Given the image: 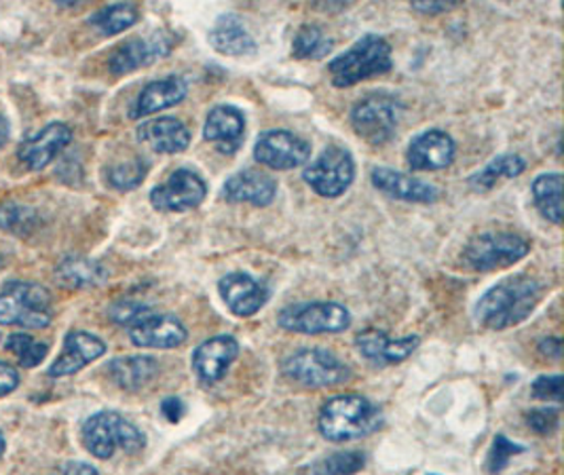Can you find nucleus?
I'll return each mask as SVG.
<instances>
[{
  "label": "nucleus",
  "mask_w": 564,
  "mask_h": 475,
  "mask_svg": "<svg viewBox=\"0 0 564 475\" xmlns=\"http://www.w3.org/2000/svg\"><path fill=\"white\" fill-rule=\"evenodd\" d=\"M543 296L535 277H508L492 285L476 304V320L488 330H508L531 317Z\"/></svg>",
  "instance_id": "obj_1"
},
{
  "label": "nucleus",
  "mask_w": 564,
  "mask_h": 475,
  "mask_svg": "<svg viewBox=\"0 0 564 475\" xmlns=\"http://www.w3.org/2000/svg\"><path fill=\"white\" fill-rule=\"evenodd\" d=\"M381 425H383V414L379 406L356 393L336 396L333 400L326 401L317 419L319 433L328 442H336V444L368 438L375 431H379Z\"/></svg>",
  "instance_id": "obj_2"
},
{
  "label": "nucleus",
  "mask_w": 564,
  "mask_h": 475,
  "mask_svg": "<svg viewBox=\"0 0 564 475\" xmlns=\"http://www.w3.org/2000/svg\"><path fill=\"white\" fill-rule=\"evenodd\" d=\"M391 45L383 36L366 34L361 36L354 47L345 51L343 55L334 57L328 64L333 76L334 87L345 89L354 87L356 83L387 75L391 71Z\"/></svg>",
  "instance_id": "obj_3"
},
{
  "label": "nucleus",
  "mask_w": 564,
  "mask_h": 475,
  "mask_svg": "<svg viewBox=\"0 0 564 475\" xmlns=\"http://www.w3.org/2000/svg\"><path fill=\"white\" fill-rule=\"evenodd\" d=\"M83 444L96 458L108 461L119 449L128 454L144 451L147 438L119 412L104 410L94 414L83 427Z\"/></svg>",
  "instance_id": "obj_4"
},
{
  "label": "nucleus",
  "mask_w": 564,
  "mask_h": 475,
  "mask_svg": "<svg viewBox=\"0 0 564 475\" xmlns=\"http://www.w3.org/2000/svg\"><path fill=\"white\" fill-rule=\"evenodd\" d=\"M50 292L30 281H11L0 292V324L43 330L52 324Z\"/></svg>",
  "instance_id": "obj_5"
},
{
  "label": "nucleus",
  "mask_w": 564,
  "mask_h": 475,
  "mask_svg": "<svg viewBox=\"0 0 564 475\" xmlns=\"http://www.w3.org/2000/svg\"><path fill=\"white\" fill-rule=\"evenodd\" d=\"M531 250L529 241L522 235L516 233H482L474 237L465 250H463V262L471 271H497V269H508L516 262H520Z\"/></svg>",
  "instance_id": "obj_6"
},
{
  "label": "nucleus",
  "mask_w": 564,
  "mask_h": 475,
  "mask_svg": "<svg viewBox=\"0 0 564 475\" xmlns=\"http://www.w3.org/2000/svg\"><path fill=\"white\" fill-rule=\"evenodd\" d=\"M283 375L303 387H336L349 380L351 370L333 350L301 349L288 355L282 364Z\"/></svg>",
  "instance_id": "obj_7"
},
{
  "label": "nucleus",
  "mask_w": 564,
  "mask_h": 475,
  "mask_svg": "<svg viewBox=\"0 0 564 475\" xmlns=\"http://www.w3.org/2000/svg\"><path fill=\"white\" fill-rule=\"evenodd\" d=\"M278 324L299 334H336L349 327L351 315L340 302H301L282 309Z\"/></svg>",
  "instance_id": "obj_8"
},
{
  "label": "nucleus",
  "mask_w": 564,
  "mask_h": 475,
  "mask_svg": "<svg viewBox=\"0 0 564 475\" xmlns=\"http://www.w3.org/2000/svg\"><path fill=\"white\" fill-rule=\"evenodd\" d=\"M400 121V101L386 94H375L359 100L351 110V126L359 138L372 147L387 144Z\"/></svg>",
  "instance_id": "obj_9"
},
{
  "label": "nucleus",
  "mask_w": 564,
  "mask_h": 475,
  "mask_svg": "<svg viewBox=\"0 0 564 475\" xmlns=\"http://www.w3.org/2000/svg\"><path fill=\"white\" fill-rule=\"evenodd\" d=\"M356 177V165L349 151L340 147H328L322 152L307 170L303 172V180L308 186L326 199L340 197Z\"/></svg>",
  "instance_id": "obj_10"
},
{
  "label": "nucleus",
  "mask_w": 564,
  "mask_h": 475,
  "mask_svg": "<svg viewBox=\"0 0 564 475\" xmlns=\"http://www.w3.org/2000/svg\"><path fill=\"white\" fill-rule=\"evenodd\" d=\"M258 163L278 172L296 170L311 159V144L285 129H271L260 133L254 147Z\"/></svg>",
  "instance_id": "obj_11"
},
{
  "label": "nucleus",
  "mask_w": 564,
  "mask_h": 475,
  "mask_svg": "<svg viewBox=\"0 0 564 475\" xmlns=\"http://www.w3.org/2000/svg\"><path fill=\"white\" fill-rule=\"evenodd\" d=\"M207 186L202 175L191 170H176L163 184L151 191V203L159 212H188L206 199Z\"/></svg>",
  "instance_id": "obj_12"
},
{
  "label": "nucleus",
  "mask_w": 564,
  "mask_h": 475,
  "mask_svg": "<svg viewBox=\"0 0 564 475\" xmlns=\"http://www.w3.org/2000/svg\"><path fill=\"white\" fill-rule=\"evenodd\" d=\"M172 47H174V39L170 34L154 32L117 47L110 55L108 66L115 75H129L142 66H151L154 62H159L172 51Z\"/></svg>",
  "instance_id": "obj_13"
},
{
  "label": "nucleus",
  "mask_w": 564,
  "mask_h": 475,
  "mask_svg": "<svg viewBox=\"0 0 564 475\" xmlns=\"http://www.w3.org/2000/svg\"><path fill=\"white\" fill-rule=\"evenodd\" d=\"M237 355H239V343L232 336L223 334L202 343L193 353L191 366L202 382L214 385L229 373Z\"/></svg>",
  "instance_id": "obj_14"
},
{
  "label": "nucleus",
  "mask_w": 564,
  "mask_h": 475,
  "mask_svg": "<svg viewBox=\"0 0 564 475\" xmlns=\"http://www.w3.org/2000/svg\"><path fill=\"white\" fill-rule=\"evenodd\" d=\"M218 292L232 315L252 317L269 301V292L262 283L248 273L235 271L218 281Z\"/></svg>",
  "instance_id": "obj_15"
},
{
  "label": "nucleus",
  "mask_w": 564,
  "mask_h": 475,
  "mask_svg": "<svg viewBox=\"0 0 564 475\" xmlns=\"http://www.w3.org/2000/svg\"><path fill=\"white\" fill-rule=\"evenodd\" d=\"M406 161L412 172L446 170L455 161V142L448 133L430 129L412 140Z\"/></svg>",
  "instance_id": "obj_16"
},
{
  "label": "nucleus",
  "mask_w": 564,
  "mask_h": 475,
  "mask_svg": "<svg viewBox=\"0 0 564 475\" xmlns=\"http://www.w3.org/2000/svg\"><path fill=\"white\" fill-rule=\"evenodd\" d=\"M73 140V129L64 123H50L20 147L18 159L32 172L45 170Z\"/></svg>",
  "instance_id": "obj_17"
},
{
  "label": "nucleus",
  "mask_w": 564,
  "mask_h": 475,
  "mask_svg": "<svg viewBox=\"0 0 564 475\" xmlns=\"http://www.w3.org/2000/svg\"><path fill=\"white\" fill-rule=\"evenodd\" d=\"M188 332L174 315H151L129 327V341L142 349H176Z\"/></svg>",
  "instance_id": "obj_18"
},
{
  "label": "nucleus",
  "mask_w": 564,
  "mask_h": 475,
  "mask_svg": "<svg viewBox=\"0 0 564 475\" xmlns=\"http://www.w3.org/2000/svg\"><path fill=\"white\" fill-rule=\"evenodd\" d=\"M106 353V343L102 338L89 334V332H70L66 336L64 350L55 359L50 368L52 378H64V376L77 375L85 366L96 361Z\"/></svg>",
  "instance_id": "obj_19"
},
{
  "label": "nucleus",
  "mask_w": 564,
  "mask_h": 475,
  "mask_svg": "<svg viewBox=\"0 0 564 475\" xmlns=\"http://www.w3.org/2000/svg\"><path fill=\"white\" fill-rule=\"evenodd\" d=\"M419 336H404V338H389L386 332L366 330L356 338L361 357L377 366H391L409 359L419 347Z\"/></svg>",
  "instance_id": "obj_20"
},
{
  "label": "nucleus",
  "mask_w": 564,
  "mask_h": 475,
  "mask_svg": "<svg viewBox=\"0 0 564 475\" xmlns=\"http://www.w3.org/2000/svg\"><path fill=\"white\" fill-rule=\"evenodd\" d=\"M246 133V117L239 108L223 104L209 110L204 138L216 144V149L225 154H232L241 147Z\"/></svg>",
  "instance_id": "obj_21"
},
{
  "label": "nucleus",
  "mask_w": 564,
  "mask_h": 475,
  "mask_svg": "<svg viewBox=\"0 0 564 475\" xmlns=\"http://www.w3.org/2000/svg\"><path fill=\"white\" fill-rule=\"evenodd\" d=\"M370 180L391 199L406 201V203H434L440 197L436 186L414 175L402 174L389 168H377L370 175Z\"/></svg>",
  "instance_id": "obj_22"
},
{
  "label": "nucleus",
  "mask_w": 564,
  "mask_h": 475,
  "mask_svg": "<svg viewBox=\"0 0 564 475\" xmlns=\"http://www.w3.org/2000/svg\"><path fill=\"white\" fill-rule=\"evenodd\" d=\"M278 195V182L264 172L243 170L232 174L225 182L223 197L231 203H252L257 207H267Z\"/></svg>",
  "instance_id": "obj_23"
},
{
  "label": "nucleus",
  "mask_w": 564,
  "mask_h": 475,
  "mask_svg": "<svg viewBox=\"0 0 564 475\" xmlns=\"http://www.w3.org/2000/svg\"><path fill=\"white\" fill-rule=\"evenodd\" d=\"M184 98H186V83L182 78L170 76V78L154 80L140 91V96L135 98L131 110H129V117L131 119L151 117L165 108L176 106Z\"/></svg>",
  "instance_id": "obj_24"
},
{
  "label": "nucleus",
  "mask_w": 564,
  "mask_h": 475,
  "mask_svg": "<svg viewBox=\"0 0 564 475\" xmlns=\"http://www.w3.org/2000/svg\"><path fill=\"white\" fill-rule=\"evenodd\" d=\"M140 142L149 144L154 152L176 154L186 151L191 144V131L174 117H161L153 121H144L138 127Z\"/></svg>",
  "instance_id": "obj_25"
},
{
  "label": "nucleus",
  "mask_w": 564,
  "mask_h": 475,
  "mask_svg": "<svg viewBox=\"0 0 564 475\" xmlns=\"http://www.w3.org/2000/svg\"><path fill=\"white\" fill-rule=\"evenodd\" d=\"M112 382L126 391H140L159 373V364L149 355H123L106 366Z\"/></svg>",
  "instance_id": "obj_26"
},
{
  "label": "nucleus",
  "mask_w": 564,
  "mask_h": 475,
  "mask_svg": "<svg viewBox=\"0 0 564 475\" xmlns=\"http://www.w3.org/2000/svg\"><path fill=\"white\" fill-rule=\"evenodd\" d=\"M212 47L223 55H250L257 51V43L248 28L237 15H220L214 28L209 30Z\"/></svg>",
  "instance_id": "obj_27"
},
{
  "label": "nucleus",
  "mask_w": 564,
  "mask_h": 475,
  "mask_svg": "<svg viewBox=\"0 0 564 475\" xmlns=\"http://www.w3.org/2000/svg\"><path fill=\"white\" fill-rule=\"evenodd\" d=\"M106 276L108 273L100 262L85 256H66L55 271L57 281L70 290L98 288L106 281Z\"/></svg>",
  "instance_id": "obj_28"
},
{
  "label": "nucleus",
  "mask_w": 564,
  "mask_h": 475,
  "mask_svg": "<svg viewBox=\"0 0 564 475\" xmlns=\"http://www.w3.org/2000/svg\"><path fill=\"white\" fill-rule=\"evenodd\" d=\"M563 174H541L533 182V199L539 214L554 225L563 223Z\"/></svg>",
  "instance_id": "obj_29"
},
{
  "label": "nucleus",
  "mask_w": 564,
  "mask_h": 475,
  "mask_svg": "<svg viewBox=\"0 0 564 475\" xmlns=\"http://www.w3.org/2000/svg\"><path fill=\"white\" fill-rule=\"evenodd\" d=\"M527 163L522 156L518 154H501L497 159H492L487 168H482L478 174L469 177V186L478 193H487L490 188H495L501 180H512L524 172Z\"/></svg>",
  "instance_id": "obj_30"
},
{
  "label": "nucleus",
  "mask_w": 564,
  "mask_h": 475,
  "mask_svg": "<svg viewBox=\"0 0 564 475\" xmlns=\"http://www.w3.org/2000/svg\"><path fill=\"white\" fill-rule=\"evenodd\" d=\"M138 18H140V13L133 4L117 2V4H108L98 13H94L89 24L96 25L106 36H112V34L126 32L131 25L138 24Z\"/></svg>",
  "instance_id": "obj_31"
},
{
  "label": "nucleus",
  "mask_w": 564,
  "mask_h": 475,
  "mask_svg": "<svg viewBox=\"0 0 564 475\" xmlns=\"http://www.w3.org/2000/svg\"><path fill=\"white\" fill-rule=\"evenodd\" d=\"M333 47V41L317 25H303L294 36L292 55L299 60H322Z\"/></svg>",
  "instance_id": "obj_32"
},
{
  "label": "nucleus",
  "mask_w": 564,
  "mask_h": 475,
  "mask_svg": "<svg viewBox=\"0 0 564 475\" xmlns=\"http://www.w3.org/2000/svg\"><path fill=\"white\" fill-rule=\"evenodd\" d=\"M7 349L11 350L22 368H36L45 361L50 347L41 341H34L28 334H11L7 341Z\"/></svg>",
  "instance_id": "obj_33"
},
{
  "label": "nucleus",
  "mask_w": 564,
  "mask_h": 475,
  "mask_svg": "<svg viewBox=\"0 0 564 475\" xmlns=\"http://www.w3.org/2000/svg\"><path fill=\"white\" fill-rule=\"evenodd\" d=\"M149 165L142 159H131L108 170V184L117 191H133L147 177Z\"/></svg>",
  "instance_id": "obj_34"
},
{
  "label": "nucleus",
  "mask_w": 564,
  "mask_h": 475,
  "mask_svg": "<svg viewBox=\"0 0 564 475\" xmlns=\"http://www.w3.org/2000/svg\"><path fill=\"white\" fill-rule=\"evenodd\" d=\"M36 212L20 203H2L0 205V228L15 233V235H28L36 226Z\"/></svg>",
  "instance_id": "obj_35"
},
{
  "label": "nucleus",
  "mask_w": 564,
  "mask_h": 475,
  "mask_svg": "<svg viewBox=\"0 0 564 475\" xmlns=\"http://www.w3.org/2000/svg\"><path fill=\"white\" fill-rule=\"evenodd\" d=\"M364 465H366L364 452H338V454H333V456L324 458V461L315 467V472L319 475H354L361 472Z\"/></svg>",
  "instance_id": "obj_36"
},
{
  "label": "nucleus",
  "mask_w": 564,
  "mask_h": 475,
  "mask_svg": "<svg viewBox=\"0 0 564 475\" xmlns=\"http://www.w3.org/2000/svg\"><path fill=\"white\" fill-rule=\"evenodd\" d=\"M151 315H153V309H151L149 304H142V302H117V304H112V306L108 309V317H110L115 324L128 325V327L138 324V322H142V320H147V317H151Z\"/></svg>",
  "instance_id": "obj_37"
},
{
  "label": "nucleus",
  "mask_w": 564,
  "mask_h": 475,
  "mask_svg": "<svg viewBox=\"0 0 564 475\" xmlns=\"http://www.w3.org/2000/svg\"><path fill=\"white\" fill-rule=\"evenodd\" d=\"M520 452H524L522 446L513 444L506 435H497L495 442H492V449L488 452V472L499 474L501 469L508 467V463Z\"/></svg>",
  "instance_id": "obj_38"
},
{
  "label": "nucleus",
  "mask_w": 564,
  "mask_h": 475,
  "mask_svg": "<svg viewBox=\"0 0 564 475\" xmlns=\"http://www.w3.org/2000/svg\"><path fill=\"white\" fill-rule=\"evenodd\" d=\"M524 419H527L529 429H533L539 435H545V433H552L558 427V410H554V408H538V410L527 412Z\"/></svg>",
  "instance_id": "obj_39"
},
{
  "label": "nucleus",
  "mask_w": 564,
  "mask_h": 475,
  "mask_svg": "<svg viewBox=\"0 0 564 475\" xmlns=\"http://www.w3.org/2000/svg\"><path fill=\"white\" fill-rule=\"evenodd\" d=\"M533 396H535L538 400H563V376H539L538 380L533 382Z\"/></svg>",
  "instance_id": "obj_40"
},
{
  "label": "nucleus",
  "mask_w": 564,
  "mask_h": 475,
  "mask_svg": "<svg viewBox=\"0 0 564 475\" xmlns=\"http://www.w3.org/2000/svg\"><path fill=\"white\" fill-rule=\"evenodd\" d=\"M20 385V375H18V368H13L11 364H4L0 361V398L13 393Z\"/></svg>",
  "instance_id": "obj_41"
},
{
  "label": "nucleus",
  "mask_w": 564,
  "mask_h": 475,
  "mask_svg": "<svg viewBox=\"0 0 564 475\" xmlns=\"http://www.w3.org/2000/svg\"><path fill=\"white\" fill-rule=\"evenodd\" d=\"M457 2H446V0H419V2H412V9L419 11V13H425V15H436V13H446L451 9H455Z\"/></svg>",
  "instance_id": "obj_42"
},
{
  "label": "nucleus",
  "mask_w": 564,
  "mask_h": 475,
  "mask_svg": "<svg viewBox=\"0 0 564 475\" xmlns=\"http://www.w3.org/2000/svg\"><path fill=\"white\" fill-rule=\"evenodd\" d=\"M161 412L170 423H178L182 414H184V403L178 398H167L161 403Z\"/></svg>",
  "instance_id": "obj_43"
},
{
  "label": "nucleus",
  "mask_w": 564,
  "mask_h": 475,
  "mask_svg": "<svg viewBox=\"0 0 564 475\" xmlns=\"http://www.w3.org/2000/svg\"><path fill=\"white\" fill-rule=\"evenodd\" d=\"M59 475H100V472L89 465V463H83V461H70L62 467Z\"/></svg>",
  "instance_id": "obj_44"
},
{
  "label": "nucleus",
  "mask_w": 564,
  "mask_h": 475,
  "mask_svg": "<svg viewBox=\"0 0 564 475\" xmlns=\"http://www.w3.org/2000/svg\"><path fill=\"white\" fill-rule=\"evenodd\" d=\"M539 353H543V355H547V357H552V359H558V357L563 355V343H561V338H543V341L539 343Z\"/></svg>",
  "instance_id": "obj_45"
},
{
  "label": "nucleus",
  "mask_w": 564,
  "mask_h": 475,
  "mask_svg": "<svg viewBox=\"0 0 564 475\" xmlns=\"http://www.w3.org/2000/svg\"><path fill=\"white\" fill-rule=\"evenodd\" d=\"M9 136H11V127H9V121L0 115V149L9 142Z\"/></svg>",
  "instance_id": "obj_46"
},
{
  "label": "nucleus",
  "mask_w": 564,
  "mask_h": 475,
  "mask_svg": "<svg viewBox=\"0 0 564 475\" xmlns=\"http://www.w3.org/2000/svg\"><path fill=\"white\" fill-rule=\"evenodd\" d=\"M2 454H4V435L0 433V456H2Z\"/></svg>",
  "instance_id": "obj_47"
},
{
  "label": "nucleus",
  "mask_w": 564,
  "mask_h": 475,
  "mask_svg": "<svg viewBox=\"0 0 564 475\" xmlns=\"http://www.w3.org/2000/svg\"><path fill=\"white\" fill-rule=\"evenodd\" d=\"M430 475H437V474H430Z\"/></svg>",
  "instance_id": "obj_48"
}]
</instances>
